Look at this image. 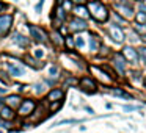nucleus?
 Wrapping results in <instances>:
<instances>
[{
    "instance_id": "nucleus-1",
    "label": "nucleus",
    "mask_w": 146,
    "mask_h": 133,
    "mask_svg": "<svg viewBox=\"0 0 146 133\" xmlns=\"http://www.w3.org/2000/svg\"><path fill=\"white\" fill-rule=\"evenodd\" d=\"M88 13L98 22H105L108 19V10L102 2L99 0H90L88 3Z\"/></svg>"
},
{
    "instance_id": "nucleus-2",
    "label": "nucleus",
    "mask_w": 146,
    "mask_h": 133,
    "mask_svg": "<svg viewBox=\"0 0 146 133\" xmlns=\"http://www.w3.org/2000/svg\"><path fill=\"white\" fill-rule=\"evenodd\" d=\"M35 108H36L35 100H30V99H27V100H22V102H21V105H19V113H17V114H19L21 117H27V116H30V114H33Z\"/></svg>"
},
{
    "instance_id": "nucleus-3",
    "label": "nucleus",
    "mask_w": 146,
    "mask_h": 133,
    "mask_svg": "<svg viewBox=\"0 0 146 133\" xmlns=\"http://www.w3.org/2000/svg\"><path fill=\"white\" fill-rule=\"evenodd\" d=\"M11 25H13V14L0 16V33H2V35H7V33L10 32Z\"/></svg>"
},
{
    "instance_id": "nucleus-4",
    "label": "nucleus",
    "mask_w": 146,
    "mask_h": 133,
    "mask_svg": "<svg viewBox=\"0 0 146 133\" xmlns=\"http://www.w3.org/2000/svg\"><path fill=\"white\" fill-rule=\"evenodd\" d=\"M108 33H110L111 39L116 42H123L124 41V32L119 25H110L108 27Z\"/></svg>"
},
{
    "instance_id": "nucleus-5",
    "label": "nucleus",
    "mask_w": 146,
    "mask_h": 133,
    "mask_svg": "<svg viewBox=\"0 0 146 133\" xmlns=\"http://www.w3.org/2000/svg\"><path fill=\"white\" fill-rule=\"evenodd\" d=\"M27 27H29V32H30V35H32V38L35 39V41L46 42V35L39 27H35V25H32V24H29Z\"/></svg>"
},
{
    "instance_id": "nucleus-6",
    "label": "nucleus",
    "mask_w": 146,
    "mask_h": 133,
    "mask_svg": "<svg viewBox=\"0 0 146 133\" xmlns=\"http://www.w3.org/2000/svg\"><path fill=\"white\" fill-rule=\"evenodd\" d=\"M123 57H124V60L129 61L130 64H137V63H138V53H137V50H135V49H132V47H126V49H124Z\"/></svg>"
},
{
    "instance_id": "nucleus-7",
    "label": "nucleus",
    "mask_w": 146,
    "mask_h": 133,
    "mask_svg": "<svg viewBox=\"0 0 146 133\" xmlns=\"http://www.w3.org/2000/svg\"><path fill=\"white\" fill-rule=\"evenodd\" d=\"M69 28L74 30V32H83V30L88 28V25H86V22L83 19L74 17V19H71V22H69Z\"/></svg>"
},
{
    "instance_id": "nucleus-8",
    "label": "nucleus",
    "mask_w": 146,
    "mask_h": 133,
    "mask_svg": "<svg viewBox=\"0 0 146 133\" xmlns=\"http://www.w3.org/2000/svg\"><path fill=\"white\" fill-rule=\"evenodd\" d=\"M5 103H7V107H10L11 110H14V108H19V105H21V102H22V99L19 97V95H16V94H11V95H8L7 99H5Z\"/></svg>"
},
{
    "instance_id": "nucleus-9",
    "label": "nucleus",
    "mask_w": 146,
    "mask_h": 133,
    "mask_svg": "<svg viewBox=\"0 0 146 133\" xmlns=\"http://www.w3.org/2000/svg\"><path fill=\"white\" fill-rule=\"evenodd\" d=\"M113 60H115V67H116V70L119 74H123L124 69H126V63H127V61L124 60V57L121 53H115L113 55Z\"/></svg>"
},
{
    "instance_id": "nucleus-10",
    "label": "nucleus",
    "mask_w": 146,
    "mask_h": 133,
    "mask_svg": "<svg viewBox=\"0 0 146 133\" xmlns=\"http://www.w3.org/2000/svg\"><path fill=\"white\" fill-rule=\"evenodd\" d=\"M13 42L14 44H17V45H21V47H29V44H30V39L27 38V36H24V35H21V33H16V35L13 36Z\"/></svg>"
},
{
    "instance_id": "nucleus-11",
    "label": "nucleus",
    "mask_w": 146,
    "mask_h": 133,
    "mask_svg": "<svg viewBox=\"0 0 146 133\" xmlns=\"http://www.w3.org/2000/svg\"><path fill=\"white\" fill-rule=\"evenodd\" d=\"M64 97V92L61 91V89H52L50 92L47 94V102H58V100H61V99Z\"/></svg>"
},
{
    "instance_id": "nucleus-12",
    "label": "nucleus",
    "mask_w": 146,
    "mask_h": 133,
    "mask_svg": "<svg viewBox=\"0 0 146 133\" xmlns=\"http://www.w3.org/2000/svg\"><path fill=\"white\" fill-rule=\"evenodd\" d=\"M14 116H16V113H14V110H11L10 107H7V105H3V108L0 110V117L5 120H13Z\"/></svg>"
},
{
    "instance_id": "nucleus-13",
    "label": "nucleus",
    "mask_w": 146,
    "mask_h": 133,
    "mask_svg": "<svg viewBox=\"0 0 146 133\" xmlns=\"http://www.w3.org/2000/svg\"><path fill=\"white\" fill-rule=\"evenodd\" d=\"M80 85H82V88H90L91 92H94L96 89H98V83H96L93 78H90V77H83V78H80Z\"/></svg>"
},
{
    "instance_id": "nucleus-14",
    "label": "nucleus",
    "mask_w": 146,
    "mask_h": 133,
    "mask_svg": "<svg viewBox=\"0 0 146 133\" xmlns=\"http://www.w3.org/2000/svg\"><path fill=\"white\" fill-rule=\"evenodd\" d=\"M116 8L127 17V19H132V17H133V10H132V7H130V5H121V3H118Z\"/></svg>"
},
{
    "instance_id": "nucleus-15",
    "label": "nucleus",
    "mask_w": 146,
    "mask_h": 133,
    "mask_svg": "<svg viewBox=\"0 0 146 133\" xmlns=\"http://www.w3.org/2000/svg\"><path fill=\"white\" fill-rule=\"evenodd\" d=\"M7 66H8V70L11 72V75H13V77H21V75H24V69H22V67L14 66L13 63H7Z\"/></svg>"
},
{
    "instance_id": "nucleus-16",
    "label": "nucleus",
    "mask_w": 146,
    "mask_h": 133,
    "mask_svg": "<svg viewBox=\"0 0 146 133\" xmlns=\"http://www.w3.org/2000/svg\"><path fill=\"white\" fill-rule=\"evenodd\" d=\"M74 11H76L77 17H79V19H83V20H85L86 17L90 16L88 10H86V8L83 7V5H79V7H76V8H74Z\"/></svg>"
},
{
    "instance_id": "nucleus-17",
    "label": "nucleus",
    "mask_w": 146,
    "mask_h": 133,
    "mask_svg": "<svg viewBox=\"0 0 146 133\" xmlns=\"http://www.w3.org/2000/svg\"><path fill=\"white\" fill-rule=\"evenodd\" d=\"M55 17H57L60 22H61V20H66V17H68L66 16V11H64L61 7H57V8H55Z\"/></svg>"
},
{
    "instance_id": "nucleus-18",
    "label": "nucleus",
    "mask_w": 146,
    "mask_h": 133,
    "mask_svg": "<svg viewBox=\"0 0 146 133\" xmlns=\"http://www.w3.org/2000/svg\"><path fill=\"white\" fill-rule=\"evenodd\" d=\"M25 61H27V64H29V66H32V67H33V69H39V67H41V66H42V63H41V64H39V63H38V61H36V60H35V58H32V57H29V55H27V57H25Z\"/></svg>"
},
{
    "instance_id": "nucleus-19",
    "label": "nucleus",
    "mask_w": 146,
    "mask_h": 133,
    "mask_svg": "<svg viewBox=\"0 0 146 133\" xmlns=\"http://www.w3.org/2000/svg\"><path fill=\"white\" fill-rule=\"evenodd\" d=\"M52 41L55 42V44H58V45H64V39L61 38V35L58 32H54L52 33Z\"/></svg>"
},
{
    "instance_id": "nucleus-20",
    "label": "nucleus",
    "mask_w": 146,
    "mask_h": 133,
    "mask_svg": "<svg viewBox=\"0 0 146 133\" xmlns=\"http://www.w3.org/2000/svg\"><path fill=\"white\" fill-rule=\"evenodd\" d=\"M111 92H113L115 95H119V97H124V99H132V95H130L129 92H124V91H121V89H111Z\"/></svg>"
},
{
    "instance_id": "nucleus-21",
    "label": "nucleus",
    "mask_w": 146,
    "mask_h": 133,
    "mask_svg": "<svg viewBox=\"0 0 146 133\" xmlns=\"http://www.w3.org/2000/svg\"><path fill=\"white\" fill-rule=\"evenodd\" d=\"M137 53H138V58L141 60V63L146 64V47H141L140 50H137Z\"/></svg>"
},
{
    "instance_id": "nucleus-22",
    "label": "nucleus",
    "mask_w": 146,
    "mask_h": 133,
    "mask_svg": "<svg viewBox=\"0 0 146 133\" xmlns=\"http://www.w3.org/2000/svg\"><path fill=\"white\" fill-rule=\"evenodd\" d=\"M74 45L79 47V49H82L83 45H85V41H83L82 36H76V38H74Z\"/></svg>"
},
{
    "instance_id": "nucleus-23",
    "label": "nucleus",
    "mask_w": 146,
    "mask_h": 133,
    "mask_svg": "<svg viewBox=\"0 0 146 133\" xmlns=\"http://www.w3.org/2000/svg\"><path fill=\"white\" fill-rule=\"evenodd\" d=\"M64 45H68V49L72 50V49L76 47V45H74V39L71 38V36H66V38H64Z\"/></svg>"
},
{
    "instance_id": "nucleus-24",
    "label": "nucleus",
    "mask_w": 146,
    "mask_h": 133,
    "mask_svg": "<svg viewBox=\"0 0 146 133\" xmlns=\"http://www.w3.org/2000/svg\"><path fill=\"white\" fill-rule=\"evenodd\" d=\"M98 47H99L98 39H96V38H90V49H91L93 52H96V50H98Z\"/></svg>"
},
{
    "instance_id": "nucleus-25",
    "label": "nucleus",
    "mask_w": 146,
    "mask_h": 133,
    "mask_svg": "<svg viewBox=\"0 0 146 133\" xmlns=\"http://www.w3.org/2000/svg\"><path fill=\"white\" fill-rule=\"evenodd\" d=\"M60 107H61V100L55 102V103H54V102H52V105H50V111H52V113L55 114V111H58V110H60Z\"/></svg>"
},
{
    "instance_id": "nucleus-26",
    "label": "nucleus",
    "mask_w": 146,
    "mask_h": 133,
    "mask_svg": "<svg viewBox=\"0 0 146 133\" xmlns=\"http://www.w3.org/2000/svg\"><path fill=\"white\" fill-rule=\"evenodd\" d=\"M61 5H63L61 8H63L64 11H68V10H71V8H72V2H71V0H64Z\"/></svg>"
},
{
    "instance_id": "nucleus-27",
    "label": "nucleus",
    "mask_w": 146,
    "mask_h": 133,
    "mask_svg": "<svg viewBox=\"0 0 146 133\" xmlns=\"http://www.w3.org/2000/svg\"><path fill=\"white\" fill-rule=\"evenodd\" d=\"M141 74L138 72V70H133V72H130V77H132V80L133 82H138V80H141Z\"/></svg>"
},
{
    "instance_id": "nucleus-28",
    "label": "nucleus",
    "mask_w": 146,
    "mask_h": 133,
    "mask_svg": "<svg viewBox=\"0 0 146 133\" xmlns=\"http://www.w3.org/2000/svg\"><path fill=\"white\" fill-rule=\"evenodd\" d=\"M137 20H138V22H141V24H145L146 22V14L138 13V14H137Z\"/></svg>"
},
{
    "instance_id": "nucleus-29",
    "label": "nucleus",
    "mask_w": 146,
    "mask_h": 133,
    "mask_svg": "<svg viewBox=\"0 0 146 133\" xmlns=\"http://www.w3.org/2000/svg\"><path fill=\"white\" fill-rule=\"evenodd\" d=\"M42 5H44V0H39L38 3H36V7H35V11H36V13H41Z\"/></svg>"
},
{
    "instance_id": "nucleus-30",
    "label": "nucleus",
    "mask_w": 146,
    "mask_h": 133,
    "mask_svg": "<svg viewBox=\"0 0 146 133\" xmlns=\"http://www.w3.org/2000/svg\"><path fill=\"white\" fill-rule=\"evenodd\" d=\"M137 108H138V107H132V105H124L123 110H124V111H135Z\"/></svg>"
},
{
    "instance_id": "nucleus-31",
    "label": "nucleus",
    "mask_w": 146,
    "mask_h": 133,
    "mask_svg": "<svg viewBox=\"0 0 146 133\" xmlns=\"http://www.w3.org/2000/svg\"><path fill=\"white\" fill-rule=\"evenodd\" d=\"M113 17H115V20H118L119 24H124V19H123V17H121L118 13H115V14H113Z\"/></svg>"
},
{
    "instance_id": "nucleus-32",
    "label": "nucleus",
    "mask_w": 146,
    "mask_h": 133,
    "mask_svg": "<svg viewBox=\"0 0 146 133\" xmlns=\"http://www.w3.org/2000/svg\"><path fill=\"white\" fill-rule=\"evenodd\" d=\"M76 83H77L76 78H69V80H66V82H64V86H68V85H76Z\"/></svg>"
},
{
    "instance_id": "nucleus-33",
    "label": "nucleus",
    "mask_w": 146,
    "mask_h": 133,
    "mask_svg": "<svg viewBox=\"0 0 146 133\" xmlns=\"http://www.w3.org/2000/svg\"><path fill=\"white\" fill-rule=\"evenodd\" d=\"M58 74V69H57V66H50V75L54 77V75H57Z\"/></svg>"
},
{
    "instance_id": "nucleus-34",
    "label": "nucleus",
    "mask_w": 146,
    "mask_h": 133,
    "mask_svg": "<svg viewBox=\"0 0 146 133\" xmlns=\"http://www.w3.org/2000/svg\"><path fill=\"white\" fill-rule=\"evenodd\" d=\"M42 91H44V85H42V83L39 85L38 83V85H36V92H42Z\"/></svg>"
},
{
    "instance_id": "nucleus-35",
    "label": "nucleus",
    "mask_w": 146,
    "mask_h": 133,
    "mask_svg": "<svg viewBox=\"0 0 146 133\" xmlns=\"http://www.w3.org/2000/svg\"><path fill=\"white\" fill-rule=\"evenodd\" d=\"M36 58H41L42 57V55H44V52H42V50H39V49H36Z\"/></svg>"
},
{
    "instance_id": "nucleus-36",
    "label": "nucleus",
    "mask_w": 146,
    "mask_h": 133,
    "mask_svg": "<svg viewBox=\"0 0 146 133\" xmlns=\"http://www.w3.org/2000/svg\"><path fill=\"white\" fill-rule=\"evenodd\" d=\"M140 11H143V14H146V5L143 3V2L140 3Z\"/></svg>"
},
{
    "instance_id": "nucleus-37",
    "label": "nucleus",
    "mask_w": 146,
    "mask_h": 133,
    "mask_svg": "<svg viewBox=\"0 0 146 133\" xmlns=\"http://www.w3.org/2000/svg\"><path fill=\"white\" fill-rule=\"evenodd\" d=\"M5 92H7V88H2V86H0V95H3Z\"/></svg>"
},
{
    "instance_id": "nucleus-38",
    "label": "nucleus",
    "mask_w": 146,
    "mask_h": 133,
    "mask_svg": "<svg viewBox=\"0 0 146 133\" xmlns=\"http://www.w3.org/2000/svg\"><path fill=\"white\" fill-rule=\"evenodd\" d=\"M71 2H74V3H80V5L85 3V0H71Z\"/></svg>"
},
{
    "instance_id": "nucleus-39",
    "label": "nucleus",
    "mask_w": 146,
    "mask_h": 133,
    "mask_svg": "<svg viewBox=\"0 0 146 133\" xmlns=\"http://www.w3.org/2000/svg\"><path fill=\"white\" fill-rule=\"evenodd\" d=\"M3 8H5V3H3V2H0V13L3 11Z\"/></svg>"
},
{
    "instance_id": "nucleus-40",
    "label": "nucleus",
    "mask_w": 146,
    "mask_h": 133,
    "mask_svg": "<svg viewBox=\"0 0 146 133\" xmlns=\"http://www.w3.org/2000/svg\"><path fill=\"white\" fill-rule=\"evenodd\" d=\"M63 2H64V0H58V7H60V5L63 3Z\"/></svg>"
},
{
    "instance_id": "nucleus-41",
    "label": "nucleus",
    "mask_w": 146,
    "mask_h": 133,
    "mask_svg": "<svg viewBox=\"0 0 146 133\" xmlns=\"http://www.w3.org/2000/svg\"><path fill=\"white\" fill-rule=\"evenodd\" d=\"M145 85H146V77H145Z\"/></svg>"
},
{
    "instance_id": "nucleus-42",
    "label": "nucleus",
    "mask_w": 146,
    "mask_h": 133,
    "mask_svg": "<svg viewBox=\"0 0 146 133\" xmlns=\"http://www.w3.org/2000/svg\"><path fill=\"white\" fill-rule=\"evenodd\" d=\"M140 2H143V0H140Z\"/></svg>"
}]
</instances>
